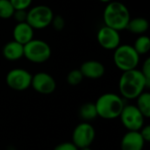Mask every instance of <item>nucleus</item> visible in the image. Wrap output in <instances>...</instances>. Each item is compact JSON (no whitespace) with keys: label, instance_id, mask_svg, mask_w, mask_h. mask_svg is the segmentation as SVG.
Masks as SVG:
<instances>
[{"label":"nucleus","instance_id":"f257e3e1","mask_svg":"<svg viewBox=\"0 0 150 150\" xmlns=\"http://www.w3.org/2000/svg\"><path fill=\"white\" fill-rule=\"evenodd\" d=\"M145 89H149L141 70L134 69L124 71L119 81V90L122 97L135 99Z\"/></svg>","mask_w":150,"mask_h":150},{"label":"nucleus","instance_id":"f03ea898","mask_svg":"<svg viewBox=\"0 0 150 150\" xmlns=\"http://www.w3.org/2000/svg\"><path fill=\"white\" fill-rule=\"evenodd\" d=\"M103 19L105 25L120 32L127 29L131 15L128 8L123 3L112 1L107 4L104 10Z\"/></svg>","mask_w":150,"mask_h":150},{"label":"nucleus","instance_id":"7ed1b4c3","mask_svg":"<svg viewBox=\"0 0 150 150\" xmlns=\"http://www.w3.org/2000/svg\"><path fill=\"white\" fill-rule=\"evenodd\" d=\"M95 106L98 117L105 120H113L120 117L125 104L119 95L105 93L98 98Z\"/></svg>","mask_w":150,"mask_h":150},{"label":"nucleus","instance_id":"20e7f679","mask_svg":"<svg viewBox=\"0 0 150 150\" xmlns=\"http://www.w3.org/2000/svg\"><path fill=\"white\" fill-rule=\"evenodd\" d=\"M113 62L116 67L124 72L136 69L140 62V55L133 46L127 44L120 45L114 49Z\"/></svg>","mask_w":150,"mask_h":150},{"label":"nucleus","instance_id":"39448f33","mask_svg":"<svg viewBox=\"0 0 150 150\" xmlns=\"http://www.w3.org/2000/svg\"><path fill=\"white\" fill-rule=\"evenodd\" d=\"M24 56L31 62L43 63L51 56L50 46L42 40L33 39L24 46Z\"/></svg>","mask_w":150,"mask_h":150},{"label":"nucleus","instance_id":"423d86ee","mask_svg":"<svg viewBox=\"0 0 150 150\" xmlns=\"http://www.w3.org/2000/svg\"><path fill=\"white\" fill-rule=\"evenodd\" d=\"M54 18V12L49 6L40 4L31 8L27 11L26 22L34 29L41 30L49 26Z\"/></svg>","mask_w":150,"mask_h":150},{"label":"nucleus","instance_id":"0eeeda50","mask_svg":"<svg viewBox=\"0 0 150 150\" xmlns=\"http://www.w3.org/2000/svg\"><path fill=\"white\" fill-rule=\"evenodd\" d=\"M122 125L128 131H140L144 126V116L136 107V105H125L120 115Z\"/></svg>","mask_w":150,"mask_h":150},{"label":"nucleus","instance_id":"6e6552de","mask_svg":"<svg viewBox=\"0 0 150 150\" xmlns=\"http://www.w3.org/2000/svg\"><path fill=\"white\" fill-rule=\"evenodd\" d=\"M32 77L30 72L24 69H13L6 75V83L8 87L14 91H25L31 86Z\"/></svg>","mask_w":150,"mask_h":150},{"label":"nucleus","instance_id":"1a4fd4ad","mask_svg":"<svg viewBox=\"0 0 150 150\" xmlns=\"http://www.w3.org/2000/svg\"><path fill=\"white\" fill-rule=\"evenodd\" d=\"M96 132L94 127L88 122L80 123L76 127L72 134V142L78 148L90 147L95 140Z\"/></svg>","mask_w":150,"mask_h":150},{"label":"nucleus","instance_id":"9d476101","mask_svg":"<svg viewBox=\"0 0 150 150\" xmlns=\"http://www.w3.org/2000/svg\"><path fill=\"white\" fill-rule=\"evenodd\" d=\"M98 44L106 50H114L120 45V32L104 25L97 33Z\"/></svg>","mask_w":150,"mask_h":150},{"label":"nucleus","instance_id":"9b49d317","mask_svg":"<svg viewBox=\"0 0 150 150\" xmlns=\"http://www.w3.org/2000/svg\"><path fill=\"white\" fill-rule=\"evenodd\" d=\"M31 86L33 90L40 94H51L56 88V83L54 77L46 72L36 73L32 77Z\"/></svg>","mask_w":150,"mask_h":150},{"label":"nucleus","instance_id":"f8f14e48","mask_svg":"<svg viewBox=\"0 0 150 150\" xmlns=\"http://www.w3.org/2000/svg\"><path fill=\"white\" fill-rule=\"evenodd\" d=\"M33 28L27 22L17 23L12 31L13 40L25 46L33 39Z\"/></svg>","mask_w":150,"mask_h":150},{"label":"nucleus","instance_id":"ddd939ff","mask_svg":"<svg viewBox=\"0 0 150 150\" xmlns=\"http://www.w3.org/2000/svg\"><path fill=\"white\" fill-rule=\"evenodd\" d=\"M79 70L83 74V77L90 79H98L104 76L105 71L104 65L100 62L94 60L84 62L81 65Z\"/></svg>","mask_w":150,"mask_h":150},{"label":"nucleus","instance_id":"4468645a","mask_svg":"<svg viewBox=\"0 0 150 150\" xmlns=\"http://www.w3.org/2000/svg\"><path fill=\"white\" fill-rule=\"evenodd\" d=\"M145 142L139 131H128L122 138L121 150H143Z\"/></svg>","mask_w":150,"mask_h":150},{"label":"nucleus","instance_id":"2eb2a0df","mask_svg":"<svg viewBox=\"0 0 150 150\" xmlns=\"http://www.w3.org/2000/svg\"><path fill=\"white\" fill-rule=\"evenodd\" d=\"M2 52L6 60L18 61L24 56V46L15 40H11L4 46Z\"/></svg>","mask_w":150,"mask_h":150},{"label":"nucleus","instance_id":"dca6fc26","mask_svg":"<svg viewBox=\"0 0 150 150\" xmlns=\"http://www.w3.org/2000/svg\"><path fill=\"white\" fill-rule=\"evenodd\" d=\"M149 21L145 18L138 17L130 19L127 26V30H128L132 33L142 35L149 30Z\"/></svg>","mask_w":150,"mask_h":150},{"label":"nucleus","instance_id":"f3484780","mask_svg":"<svg viewBox=\"0 0 150 150\" xmlns=\"http://www.w3.org/2000/svg\"><path fill=\"white\" fill-rule=\"evenodd\" d=\"M137 105L136 107L144 116V118L150 117V93L143 91L137 98Z\"/></svg>","mask_w":150,"mask_h":150},{"label":"nucleus","instance_id":"a211bd4d","mask_svg":"<svg viewBox=\"0 0 150 150\" xmlns=\"http://www.w3.org/2000/svg\"><path fill=\"white\" fill-rule=\"evenodd\" d=\"M79 117L85 122L93 120L94 119L98 117L95 104L93 103L83 104L79 109Z\"/></svg>","mask_w":150,"mask_h":150},{"label":"nucleus","instance_id":"6ab92c4d","mask_svg":"<svg viewBox=\"0 0 150 150\" xmlns=\"http://www.w3.org/2000/svg\"><path fill=\"white\" fill-rule=\"evenodd\" d=\"M133 47L139 55L146 54L150 50V39L146 35H140L134 41Z\"/></svg>","mask_w":150,"mask_h":150},{"label":"nucleus","instance_id":"aec40b11","mask_svg":"<svg viewBox=\"0 0 150 150\" xmlns=\"http://www.w3.org/2000/svg\"><path fill=\"white\" fill-rule=\"evenodd\" d=\"M15 9L10 0H0V18L7 19L12 18Z\"/></svg>","mask_w":150,"mask_h":150},{"label":"nucleus","instance_id":"412c9836","mask_svg":"<svg viewBox=\"0 0 150 150\" xmlns=\"http://www.w3.org/2000/svg\"><path fill=\"white\" fill-rule=\"evenodd\" d=\"M83 79V76L79 69H73L67 76V82L69 83V84L72 86L78 85L79 83H82Z\"/></svg>","mask_w":150,"mask_h":150},{"label":"nucleus","instance_id":"4be33fe9","mask_svg":"<svg viewBox=\"0 0 150 150\" xmlns=\"http://www.w3.org/2000/svg\"><path fill=\"white\" fill-rule=\"evenodd\" d=\"M15 10H26L32 4L33 0H10Z\"/></svg>","mask_w":150,"mask_h":150},{"label":"nucleus","instance_id":"5701e85b","mask_svg":"<svg viewBox=\"0 0 150 150\" xmlns=\"http://www.w3.org/2000/svg\"><path fill=\"white\" fill-rule=\"evenodd\" d=\"M142 73L147 82V84L150 88V59L148 58L145 60V62H143L142 68Z\"/></svg>","mask_w":150,"mask_h":150},{"label":"nucleus","instance_id":"b1692460","mask_svg":"<svg viewBox=\"0 0 150 150\" xmlns=\"http://www.w3.org/2000/svg\"><path fill=\"white\" fill-rule=\"evenodd\" d=\"M51 25H53L54 29H55L56 31H61L65 26V20L62 16H59V15L54 16Z\"/></svg>","mask_w":150,"mask_h":150},{"label":"nucleus","instance_id":"393cba45","mask_svg":"<svg viewBox=\"0 0 150 150\" xmlns=\"http://www.w3.org/2000/svg\"><path fill=\"white\" fill-rule=\"evenodd\" d=\"M12 18L16 20L17 23L26 22L27 11L25 10H15Z\"/></svg>","mask_w":150,"mask_h":150},{"label":"nucleus","instance_id":"a878e982","mask_svg":"<svg viewBox=\"0 0 150 150\" xmlns=\"http://www.w3.org/2000/svg\"><path fill=\"white\" fill-rule=\"evenodd\" d=\"M54 150H79V149L73 142H62L57 145Z\"/></svg>","mask_w":150,"mask_h":150},{"label":"nucleus","instance_id":"bb28decb","mask_svg":"<svg viewBox=\"0 0 150 150\" xmlns=\"http://www.w3.org/2000/svg\"><path fill=\"white\" fill-rule=\"evenodd\" d=\"M140 134L142 135V139L145 142H149L150 141V127L149 126H143V127L139 131Z\"/></svg>","mask_w":150,"mask_h":150},{"label":"nucleus","instance_id":"cd10ccee","mask_svg":"<svg viewBox=\"0 0 150 150\" xmlns=\"http://www.w3.org/2000/svg\"><path fill=\"white\" fill-rule=\"evenodd\" d=\"M98 1H100V2H102V3H106V4H108V3H110V2H112V1H113V0H98Z\"/></svg>","mask_w":150,"mask_h":150},{"label":"nucleus","instance_id":"c85d7f7f","mask_svg":"<svg viewBox=\"0 0 150 150\" xmlns=\"http://www.w3.org/2000/svg\"><path fill=\"white\" fill-rule=\"evenodd\" d=\"M79 150H91L90 149V147H87V148H83V149H79Z\"/></svg>","mask_w":150,"mask_h":150}]
</instances>
